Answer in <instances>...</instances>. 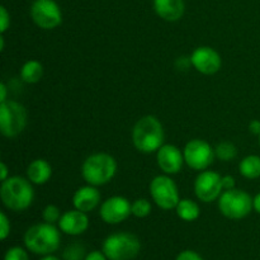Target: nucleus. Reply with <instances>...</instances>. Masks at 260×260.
Segmentation results:
<instances>
[{
  "label": "nucleus",
  "mask_w": 260,
  "mask_h": 260,
  "mask_svg": "<svg viewBox=\"0 0 260 260\" xmlns=\"http://www.w3.org/2000/svg\"><path fill=\"white\" fill-rule=\"evenodd\" d=\"M0 198L3 205L10 211L22 212L30 207L35 200V189L32 183L28 178L9 177L7 180L2 182L0 187Z\"/></svg>",
  "instance_id": "obj_1"
},
{
  "label": "nucleus",
  "mask_w": 260,
  "mask_h": 260,
  "mask_svg": "<svg viewBox=\"0 0 260 260\" xmlns=\"http://www.w3.org/2000/svg\"><path fill=\"white\" fill-rule=\"evenodd\" d=\"M60 231L52 223H36L25 231L23 241L30 253L43 256L50 255L60 248Z\"/></svg>",
  "instance_id": "obj_2"
},
{
  "label": "nucleus",
  "mask_w": 260,
  "mask_h": 260,
  "mask_svg": "<svg viewBox=\"0 0 260 260\" xmlns=\"http://www.w3.org/2000/svg\"><path fill=\"white\" fill-rule=\"evenodd\" d=\"M132 142L142 154L156 152L164 145V129L159 119L154 116L140 118L132 129Z\"/></svg>",
  "instance_id": "obj_3"
},
{
  "label": "nucleus",
  "mask_w": 260,
  "mask_h": 260,
  "mask_svg": "<svg viewBox=\"0 0 260 260\" xmlns=\"http://www.w3.org/2000/svg\"><path fill=\"white\" fill-rule=\"evenodd\" d=\"M117 173V161L112 155L96 152L85 159L81 167V175L88 184L99 187L111 182Z\"/></svg>",
  "instance_id": "obj_4"
},
{
  "label": "nucleus",
  "mask_w": 260,
  "mask_h": 260,
  "mask_svg": "<svg viewBox=\"0 0 260 260\" xmlns=\"http://www.w3.org/2000/svg\"><path fill=\"white\" fill-rule=\"evenodd\" d=\"M141 243L131 233H116L104 240L102 251L108 260H132L139 255Z\"/></svg>",
  "instance_id": "obj_5"
},
{
  "label": "nucleus",
  "mask_w": 260,
  "mask_h": 260,
  "mask_svg": "<svg viewBox=\"0 0 260 260\" xmlns=\"http://www.w3.org/2000/svg\"><path fill=\"white\" fill-rule=\"evenodd\" d=\"M253 208L254 203L251 196L238 188L225 190L218 198V210L230 220L245 218Z\"/></svg>",
  "instance_id": "obj_6"
},
{
  "label": "nucleus",
  "mask_w": 260,
  "mask_h": 260,
  "mask_svg": "<svg viewBox=\"0 0 260 260\" xmlns=\"http://www.w3.org/2000/svg\"><path fill=\"white\" fill-rule=\"evenodd\" d=\"M28 114L24 106L14 101L0 103V132L4 137L13 139L24 131Z\"/></svg>",
  "instance_id": "obj_7"
},
{
  "label": "nucleus",
  "mask_w": 260,
  "mask_h": 260,
  "mask_svg": "<svg viewBox=\"0 0 260 260\" xmlns=\"http://www.w3.org/2000/svg\"><path fill=\"white\" fill-rule=\"evenodd\" d=\"M150 196L157 207L169 211L179 203V190L177 184L168 175H157L150 183Z\"/></svg>",
  "instance_id": "obj_8"
},
{
  "label": "nucleus",
  "mask_w": 260,
  "mask_h": 260,
  "mask_svg": "<svg viewBox=\"0 0 260 260\" xmlns=\"http://www.w3.org/2000/svg\"><path fill=\"white\" fill-rule=\"evenodd\" d=\"M183 155H184L185 164L190 169L197 172L207 170L216 156L212 146L207 141L201 139L190 140L189 142H187L183 150Z\"/></svg>",
  "instance_id": "obj_9"
},
{
  "label": "nucleus",
  "mask_w": 260,
  "mask_h": 260,
  "mask_svg": "<svg viewBox=\"0 0 260 260\" xmlns=\"http://www.w3.org/2000/svg\"><path fill=\"white\" fill-rule=\"evenodd\" d=\"M30 17L42 29H55L62 22V13L55 0H35L30 7Z\"/></svg>",
  "instance_id": "obj_10"
},
{
  "label": "nucleus",
  "mask_w": 260,
  "mask_h": 260,
  "mask_svg": "<svg viewBox=\"0 0 260 260\" xmlns=\"http://www.w3.org/2000/svg\"><path fill=\"white\" fill-rule=\"evenodd\" d=\"M222 177L212 170H203L194 180V193L200 201L211 203L222 194Z\"/></svg>",
  "instance_id": "obj_11"
},
{
  "label": "nucleus",
  "mask_w": 260,
  "mask_h": 260,
  "mask_svg": "<svg viewBox=\"0 0 260 260\" xmlns=\"http://www.w3.org/2000/svg\"><path fill=\"white\" fill-rule=\"evenodd\" d=\"M131 205L132 203H129V201L122 196L109 197L102 203L99 215L102 220L108 225H117L126 221L129 215H132Z\"/></svg>",
  "instance_id": "obj_12"
},
{
  "label": "nucleus",
  "mask_w": 260,
  "mask_h": 260,
  "mask_svg": "<svg viewBox=\"0 0 260 260\" xmlns=\"http://www.w3.org/2000/svg\"><path fill=\"white\" fill-rule=\"evenodd\" d=\"M192 66L203 75H213L217 73L222 65L220 53L212 47L201 46L197 47L190 55Z\"/></svg>",
  "instance_id": "obj_13"
},
{
  "label": "nucleus",
  "mask_w": 260,
  "mask_h": 260,
  "mask_svg": "<svg viewBox=\"0 0 260 260\" xmlns=\"http://www.w3.org/2000/svg\"><path fill=\"white\" fill-rule=\"evenodd\" d=\"M156 161L160 169L168 175H174L182 170L184 155L174 145H162L156 151Z\"/></svg>",
  "instance_id": "obj_14"
},
{
  "label": "nucleus",
  "mask_w": 260,
  "mask_h": 260,
  "mask_svg": "<svg viewBox=\"0 0 260 260\" xmlns=\"http://www.w3.org/2000/svg\"><path fill=\"white\" fill-rule=\"evenodd\" d=\"M89 228V217L85 212L79 210L66 211L58 221V229L61 233L70 236H78L85 233Z\"/></svg>",
  "instance_id": "obj_15"
},
{
  "label": "nucleus",
  "mask_w": 260,
  "mask_h": 260,
  "mask_svg": "<svg viewBox=\"0 0 260 260\" xmlns=\"http://www.w3.org/2000/svg\"><path fill=\"white\" fill-rule=\"evenodd\" d=\"M101 192L94 185H84L80 187L73 196L74 208L81 211V212L89 213L98 207L101 203Z\"/></svg>",
  "instance_id": "obj_16"
},
{
  "label": "nucleus",
  "mask_w": 260,
  "mask_h": 260,
  "mask_svg": "<svg viewBox=\"0 0 260 260\" xmlns=\"http://www.w3.org/2000/svg\"><path fill=\"white\" fill-rule=\"evenodd\" d=\"M154 9L164 20L177 22L184 14L185 5L183 0H154Z\"/></svg>",
  "instance_id": "obj_17"
},
{
  "label": "nucleus",
  "mask_w": 260,
  "mask_h": 260,
  "mask_svg": "<svg viewBox=\"0 0 260 260\" xmlns=\"http://www.w3.org/2000/svg\"><path fill=\"white\" fill-rule=\"evenodd\" d=\"M52 168L45 159H36L27 167V178L32 184L42 185L50 180Z\"/></svg>",
  "instance_id": "obj_18"
},
{
  "label": "nucleus",
  "mask_w": 260,
  "mask_h": 260,
  "mask_svg": "<svg viewBox=\"0 0 260 260\" xmlns=\"http://www.w3.org/2000/svg\"><path fill=\"white\" fill-rule=\"evenodd\" d=\"M177 215L180 220L185 221V222H193L197 220L201 215V208L194 201L189 200V198H184L180 200L179 203L175 207Z\"/></svg>",
  "instance_id": "obj_19"
},
{
  "label": "nucleus",
  "mask_w": 260,
  "mask_h": 260,
  "mask_svg": "<svg viewBox=\"0 0 260 260\" xmlns=\"http://www.w3.org/2000/svg\"><path fill=\"white\" fill-rule=\"evenodd\" d=\"M43 66L40 61L29 60L20 69V78L27 84H36L42 79Z\"/></svg>",
  "instance_id": "obj_20"
},
{
  "label": "nucleus",
  "mask_w": 260,
  "mask_h": 260,
  "mask_svg": "<svg viewBox=\"0 0 260 260\" xmlns=\"http://www.w3.org/2000/svg\"><path fill=\"white\" fill-rule=\"evenodd\" d=\"M239 172L246 179H258L260 178V156L249 155L244 157L239 164Z\"/></svg>",
  "instance_id": "obj_21"
},
{
  "label": "nucleus",
  "mask_w": 260,
  "mask_h": 260,
  "mask_svg": "<svg viewBox=\"0 0 260 260\" xmlns=\"http://www.w3.org/2000/svg\"><path fill=\"white\" fill-rule=\"evenodd\" d=\"M215 154L222 161H231L238 156V149L233 142L222 141L216 146Z\"/></svg>",
  "instance_id": "obj_22"
},
{
  "label": "nucleus",
  "mask_w": 260,
  "mask_h": 260,
  "mask_svg": "<svg viewBox=\"0 0 260 260\" xmlns=\"http://www.w3.org/2000/svg\"><path fill=\"white\" fill-rule=\"evenodd\" d=\"M152 206L150 201L145 200V198H139L135 201L131 205V212L135 217L137 218H145L151 213Z\"/></svg>",
  "instance_id": "obj_23"
},
{
  "label": "nucleus",
  "mask_w": 260,
  "mask_h": 260,
  "mask_svg": "<svg viewBox=\"0 0 260 260\" xmlns=\"http://www.w3.org/2000/svg\"><path fill=\"white\" fill-rule=\"evenodd\" d=\"M61 216L62 215H61V212H60V208L55 205L46 206L45 210H43V212H42L43 221L47 223H52V225H55L56 222L58 223Z\"/></svg>",
  "instance_id": "obj_24"
},
{
  "label": "nucleus",
  "mask_w": 260,
  "mask_h": 260,
  "mask_svg": "<svg viewBox=\"0 0 260 260\" xmlns=\"http://www.w3.org/2000/svg\"><path fill=\"white\" fill-rule=\"evenodd\" d=\"M63 258L65 260H84L85 250L80 244H73V245H69L63 251Z\"/></svg>",
  "instance_id": "obj_25"
},
{
  "label": "nucleus",
  "mask_w": 260,
  "mask_h": 260,
  "mask_svg": "<svg viewBox=\"0 0 260 260\" xmlns=\"http://www.w3.org/2000/svg\"><path fill=\"white\" fill-rule=\"evenodd\" d=\"M4 260H29L28 253L20 246H13L8 249L4 255Z\"/></svg>",
  "instance_id": "obj_26"
},
{
  "label": "nucleus",
  "mask_w": 260,
  "mask_h": 260,
  "mask_svg": "<svg viewBox=\"0 0 260 260\" xmlns=\"http://www.w3.org/2000/svg\"><path fill=\"white\" fill-rule=\"evenodd\" d=\"M10 229H12V226H10L9 218L4 212H2L0 213V239L3 241L7 240V238L9 236Z\"/></svg>",
  "instance_id": "obj_27"
},
{
  "label": "nucleus",
  "mask_w": 260,
  "mask_h": 260,
  "mask_svg": "<svg viewBox=\"0 0 260 260\" xmlns=\"http://www.w3.org/2000/svg\"><path fill=\"white\" fill-rule=\"evenodd\" d=\"M10 27V14L8 13L7 8L0 7V33L4 35Z\"/></svg>",
  "instance_id": "obj_28"
},
{
  "label": "nucleus",
  "mask_w": 260,
  "mask_h": 260,
  "mask_svg": "<svg viewBox=\"0 0 260 260\" xmlns=\"http://www.w3.org/2000/svg\"><path fill=\"white\" fill-rule=\"evenodd\" d=\"M175 260H203L202 256L193 250H184L178 254Z\"/></svg>",
  "instance_id": "obj_29"
},
{
  "label": "nucleus",
  "mask_w": 260,
  "mask_h": 260,
  "mask_svg": "<svg viewBox=\"0 0 260 260\" xmlns=\"http://www.w3.org/2000/svg\"><path fill=\"white\" fill-rule=\"evenodd\" d=\"M235 178L233 175H223L222 177V187L225 190L234 189L235 188Z\"/></svg>",
  "instance_id": "obj_30"
},
{
  "label": "nucleus",
  "mask_w": 260,
  "mask_h": 260,
  "mask_svg": "<svg viewBox=\"0 0 260 260\" xmlns=\"http://www.w3.org/2000/svg\"><path fill=\"white\" fill-rule=\"evenodd\" d=\"M84 260H108V258L106 256V254L103 251H99V250H94L90 251L85 255Z\"/></svg>",
  "instance_id": "obj_31"
},
{
  "label": "nucleus",
  "mask_w": 260,
  "mask_h": 260,
  "mask_svg": "<svg viewBox=\"0 0 260 260\" xmlns=\"http://www.w3.org/2000/svg\"><path fill=\"white\" fill-rule=\"evenodd\" d=\"M192 65V61H190V57H179L175 62V66L179 70H188L189 66Z\"/></svg>",
  "instance_id": "obj_32"
},
{
  "label": "nucleus",
  "mask_w": 260,
  "mask_h": 260,
  "mask_svg": "<svg viewBox=\"0 0 260 260\" xmlns=\"http://www.w3.org/2000/svg\"><path fill=\"white\" fill-rule=\"evenodd\" d=\"M249 131H250V134L259 136L260 135V121L259 119H253V121L249 123Z\"/></svg>",
  "instance_id": "obj_33"
},
{
  "label": "nucleus",
  "mask_w": 260,
  "mask_h": 260,
  "mask_svg": "<svg viewBox=\"0 0 260 260\" xmlns=\"http://www.w3.org/2000/svg\"><path fill=\"white\" fill-rule=\"evenodd\" d=\"M9 178V172H8V167L4 161L0 162V180L4 182Z\"/></svg>",
  "instance_id": "obj_34"
},
{
  "label": "nucleus",
  "mask_w": 260,
  "mask_h": 260,
  "mask_svg": "<svg viewBox=\"0 0 260 260\" xmlns=\"http://www.w3.org/2000/svg\"><path fill=\"white\" fill-rule=\"evenodd\" d=\"M8 101V86L5 83L0 84V103Z\"/></svg>",
  "instance_id": "obj_35"
},
{
  "label": "nucleus",
  "mask_w": 260,
  "mask_h": 260,
  "mask_svg": "<svg viewBox=\"0 0 260 260\" xmlns=\"http://www.w3.org/2000/svg\"><path fill=\"white\" fill-rule=\"evenodd\" d=\"M253 203H254V210H255V212L260 215V192L253 198Z\"/></svg>",
  "instance_id": "obj_36"
},
{
  "label": "nucleus",
  "mask_w": 260,
  "mask_h": 260,
  "mask_svg": "<svg viewBox=\"0 0 260 260\" xmlns=\"http://www.w3.org/2000/svg\"><path fill=\"white\" fill-rule=\"evenodd\" d=\"M41 260H60V259H58L57 256H55V255H52V254H50V255H45Z\"/></svg>",
  "instance_id": "obj_37"
},
{
  "label": "nucleus",
  "mask_w": 260,
  "mask_h": 260,
  "mask_svg": "<svg viewBox=\"0 0 260 260\" xmlns=\"http://www.w3.org/2000/svg\"><path fill=\"white\" fill-rule=\"evenodd\" d=\"M5 48V41H4V36H0V51H4Z\"/></svg>",
  "instance_id": "obj_38"
},
{
  "label": "nucleus",
  "mask_w": 260,
  "mask_h": 260,
  "mask_svg": "<svg viewBox=\"0 0 260 260\" xmlns=\"http://www.w3.org/2000/svg\"><path fill=\"white\" fill-rule=\"evenodd\" d=\"M258 137H259V146H260V135H259V136H258Z\"/></svg>",
  "instance_id": "obj_39"
}]
</instances>
